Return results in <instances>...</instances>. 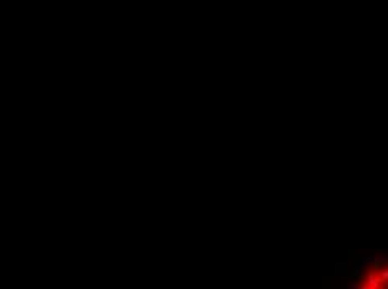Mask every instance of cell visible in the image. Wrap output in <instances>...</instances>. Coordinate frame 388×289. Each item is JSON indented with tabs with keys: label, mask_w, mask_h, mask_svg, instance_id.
I'll list each match as a JSON object with an SVG mask.
<instances>
[{
	"label": "cell",
	"mask_w": 388,
	"mask_h": 289,
	"mask_svg": "<svg viewBox=\"0 0 388 289\" xmlns=\"http://www.w3.org/2000/svg\"><path fill=\"white\" fill-rule=\"evenodd\" d=\"M366 282H368V284H363L361 286V288H365V289H378L381 286V277H376L375 274H368V276H366Z\"/></svg>",
	"instance_id": "6da1fadb"
},
{
	"label": "cell",
	"mask_w": 388,
	"mask_h": 289,
	"mask_svg": "<svg viewBox=\"0 0 388 289\" xmlns=\"http://www.w3.org/2000/svg\"><path fill=\"white\" fill-rule=\"evenodd\" d=\"M346 271H348V266H346V262H336V264H335V274H338V276H343V274H346Z\"/></svg>",
	"instance_id": "7a4b0ae2"
},
{
	"label": "cell",
	"mask_w": 388,
	"mask_h": 289,
	"mask_svg": "<svg viewBox=\"0 0 388 289\" xmlns=\"http://www.w3.org/2000/svg\"><path fill=\"white\" fill-rule=\"evenodd\" d=\"M380 277H381V281H388V269H381L380 273Z\"/></svg>",
	"instance_id": "3957f363"
},
{
	"label": "cell",
	"mask_w": 388,
	"mask_h": 289,
	"mask_svg": "<svg viewBox=\"0 0 388 289\" xmlns=\"http://www.w3.org/2000/svg\"><path fill=\"white\" fill-rule=\"evenodd\" d=\"M348 288L350 289H358V288H361V284H358V282H355L351 279V281H350V284H348Z\"/></svg>",
	"instance_id": "277c9868"
}]
</instances>
